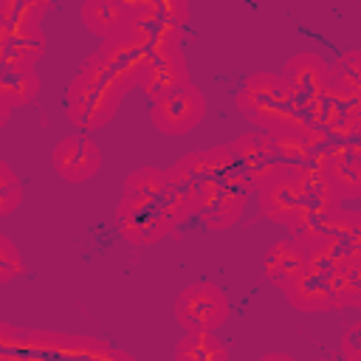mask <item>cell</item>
Returning a JSON list of instances; mask_svg holds the SVG:
<instances>
[{
	"instance_id": "obj_1",
	"label": "cell",
	"mask_w": 361,
	"mask_h": 361,
	"mask_svg": "<svg viewBox=\"0 0 361 361\" xmlns=\"http://www.w3.org/2000/svg\"><path fill=\"white\" fill-rule=\"evenodd\" d=\"M133 85H135V79L118 73L99 54H93L90 59L82 62V71L68 90L71 121L82 130H99L102 124H107L113 118L121 96Z\"/></svg>"
},
{
	"instance_id": "obj_2",
	"label": "cell",
	"mask_w": 361,
	"mask_h": 361,
	"mask_svg": "<svg viewBox=\"0 0 361 361\" xmlns=\"http://www.w3.org/2000/svg\"><path fill=\"white\" fill-rule=\"evenodd\" d=\"M237 107L245 118H251L259 127H268L271 133H307V116L296 107L290 87L282 76L257 73L251 76L243 90L237 93Z\"/></svg>"
},
{
	"instance_id": "obj_3",
	"label": "cell",
	"mask_w": 361,
	"mask_h": 361,
	"mask_svg": "<svg viewBox=\"0 0 361 361\" xmlns=\"http://www.w3.org/2000/svg\"><path fill=\"white\" fill-rule=\"evenodd\" d=\"M127 28L147 48L178 45L180 28L189 17L186 3H124Z\"/></svg>"
},
{
	"instance_id": "obj_4",
	"label": "cell",
	"mask_w": 361,
	"mask_h": 361,
	"mask_svg": "<svg viewBox=\"0 0 361 361\" xmlns=\"http://www.w3.org/2000/svg\"><path fill=\"white\" fill-rule=\"evenodd\" d=\"M175 316L189 333H212L228 316L226 293L214 282H192L178 296Z\"/></svg>"
},
{
	"instance_id": "obj_5",
	"label": "cell",
	"mask_w": 361,
	"mask_h": 361,
	"mask_svg": "<svg viewBox=\"0 0 361 361\" xmlns=\"http://www.w3.org/2000/svg\"><path fill=\"white\" fill-rule=\"evenodd\" d=\"M237 169L245 175L248 183H259V186H268L279 178H290L285 172V166L279 164L274 147H271V135L265 133H245L240 135L231 147H228Z\"/></svg>"
},
{
	"instance_id": "obj_6",
	"label": "cell",
	"mask_w": 361,
	"mask_h": 361,
	"mask_svg": "<svg viewBox=\"0 0 361 361\" xmlns=\"http://www.w3.org/2000/svg\"><path fill=\"white\" fill-rule=\"evenodd\" d=\"M138 85L152 102L166 99L169 93L180 90L189 85V71L186 59L178 45H164V48H147V65L141 71Z\"/></svg>"
},
{
	"instance_id": "obj_7",
	"label": "cell",
	"mask_w": 361,
	"mask_h": 361,
	"mask_svg": "<svg viewBox=\"0 0 361 361\" xmlns=\"http://www.w3.org/2000/svg\"><path fill=\"white\" fill-rule=\"evenodd\" d=\"M203 113H206L203 93L195 85H186L152 104V124L166 135H178L192 130L203 118Z\"/></svg>"
},
{
	"instance_id": "obj_8",
	"label": "cell",
	"mask_w": 361,
	"mask_h": 361,
	"mask_svg": "<svg viewBox=\"0 0 361 361\" xmlns=\"http://www.w3.org/2000/svg\"><path fill=\"white\" fill-rule=\"evenodd\" d=\"M51 161H54V169L59 172V178H65L68 183H82L99 172L102 152L87 135H68L65 141H59L54 147Z\"/></svg>"
},
{
	"instance_id": "obj_9",
	"label": "cell",
	"mask_w": 361,
	"mask_h": 361,
	"mask_svg": "<svg viewBox=\"0 0 361 361\" xmlns=\"http://www.w3.org/2000/svg\"><path fill=\"white\" fill-rule=\"evenodd\" d=\"M302 203H305V189L299 186L296 178H279V180L262 186V195H259L262 214L271 217L274 223H282L290 228L299 217Z\"/></svg>"
},
{
	"instance_id": "obj_10",
	"label": "cell",
	"mask_w": 361,
	"mask_h": 361,
	"mask_svg": "<svg viewBox=\"0 0 361 361\" xmlns=\"http://www.w3.org/2000/svg\"><path fill=\"white\" fill-rule=\"evenodd\" d=\"M330 274H333V271H330ZM330 274L305 265V268L285 285L290 305H296L299 310H327V307H336V302H333V288H330Z\"/></svg>"
},
{
	"instance_id": "obj_11",
	"label": "cell",
	"mask_w": 361,
	"mask_h": 361,
	"mask_svg": "<svg viewBox=\"0 0 361 361\" xmlns=\"http://www.w3.org/2000/svg\"><path fill=\"white\" fill-rule=\"evenodd\" d=\"M324 172H327L333 195L358 197V192H361V166H358V147H355V141H347L330 158H324Z\"/></svg>"
},
{
	"instance_id": "obj_12",
	"label": "cell",
	"mask_w": 361,
	"mask_h": 361,
	"mask_svg": "<svg viewBox=\"0 0 361 361\" xmlns=\"http://www.w3.org/2000/svg\"><path fill=\"white\" fill-rule=\"evenodd\" d=\"M307 262V251L305 245L290 237V240H279L268 254H265V276L274 279L276 285H288Z\"/></svg>"
},
{
	"instance_id": "obj_13",
	"label": "cell",
	"mask_w": 361,
	"mask_h": 361,
	"mask_svg": "<svg viewBox=\"0 0 361 361\" xmlns=\"http://www.w3.org/2000/svg\"><path fill=\"white\" fill-rule=\"evenodd\" d=\"M0 48H6L8 54H14L20 62L31 68L45 54V37L39 25H14L0 20Z\"/></svg>"
},
{
	"instance_id": "obj_14",
	"label": "cell",
	"mask_w": 361,
	"mask_h": 361,
	"mask_svg": "<svg viewBox=\"0 0 361 361\" xmlns=\"http://www.w3.org/2000/svg\"><path fill=\"white\" fill-rule=\"evenodd\" d=\"M82 20L93 34H99L104 39H110L127 28L124 3H113V0H87L82 6Z\"/></svg>"
},
{
	"instance_id": "obj_15",
	"label": "cell",
	"mask_w": 361,
	"mask_h": 361,
	"mask_svg": "<svg viewBox=\"0 0 361 361\" xmlns=\"http://www.w3.org/2000/svg\"><path fill=\"white\" fill-rule=\"evenodd\" d=\"M175 361H228V350L212 333H186L175 350Z\"/></svg>"
},
{
	"instance_id": "obj_16",
	"label": "cell",
	"mask_w": 361,
	"mask_h": 361,
	"mask_svg": "<svg viewBox=\"0 0 361 361\" xmlns=\"http://www.w3.org/2000/svg\"><path fill=\"white\" fill-rule=\"evenodd\" d=\"M37 90H39V79L31 68H20V71H11V73L0 76V96L8 107L31 102L37 96Z\"/></svg>"
},
{
	"instance_id": "obj_17",
	"label": "cell",
	"mask_w": 361,
	"mask_h": 361,
	"mask_svg": "<svg viewBox=\"0 0 361 361\" xmlns=\"http://www.w3.org/2000/svg\"><path fill=\"white\" fill-rule=\"evenodd\" d=\"M51 8V3H34V0H0V20L14 25H39L42 14Z\"/></svg>"
},
{
	"instance_id": "obj_18",
	"label": "cell",
	"mask_w": 361,
	"mask_h": 361,
	"mask_svg": "<svg viewBox=\"0 0 361 361\" xmlns=\"http://www.w3.org/2000/svg\"><path fill=\"white\" fill-rule=\"evenodd\" d=\"M330 85L338 90H358V51H347L336 62V71L330 73Z\"/></svg>"
},
{
	"instance_id": "obj_19",
	"label": "cell",
	"mask_w": 361,
	"mask_h": 361,
	"mask_svg": "<svg viewBox=\"0 0 361 361\" xmlns=\"http://www.w3.org/2000/svg\"><path fill=\"white\" fill-rule=\"evenodd\" d=\"M20 203V183H17V175L0 161V217L11 214Z\"/></svg>"
},
{
	"instance_id": "obj_20",
	"label": "cell",
	"mask_w": 361,
	"mask_h": 361,
	"mask_svg": "<svg viewBox=\"0 0 361 361\" xmlns=\"http://www.w3.org/2000/svg\"><path fill=\"white\" fill-rule=\"evenodd\" d=\"M355 336H358V324H353V327L347 330V336H344V355H347V361H355V350H353Z\"/></svg>"
},
{
	"instance_id": "obj_21",
	"label": "cell",
	"mask_w": 361,
	"mask_h": 361,
	"mask_svg": "<svg viewBox=\"0 0 361 361\" xmlns=\"http://www.w3.org/2000/svg\"><path fill=\"white\" fill-rule=\"evenodd\" d=\"M8 110H11V107H8V104L3 102V96H0V124H6V118H8Z\"/></svg>"
},
{
	"instance_id": "obj_22",
	"label": "cell",
	"mask_w": 361,
	"mask_h": 361,
	"mask_svg": "<svg viewBox=\"0 0 361 361\" xmlns=\"http://www.w3.org/2000/svg\"><path fill=\"white\" fill-rule=\"evenodd\" d=\"M262 361H290L288 355H279V353H274V355H265Z\"/></svg>"
}]
</instances>
